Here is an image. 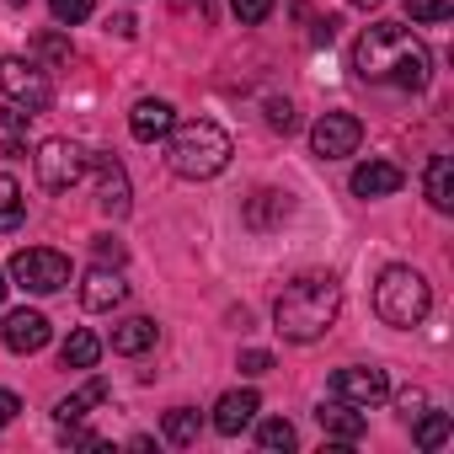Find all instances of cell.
Wrapping results in <instances>:
<instances>
[{
  "instance_id": "obj_23",
  "label": "cell",
  "mask_w": 454,
  "mask_h": 454,
  "mask_svg": "<svg viewBox=\"0 0 454 454\" xmlns=\"http://www.w3.org/2000/svg\"><path fill=\"white\" fill-rule=\"evenodd\" d=\"M411 422H417V427H411V438H417V449H443V443H449V433H454V422H449V411H417Z\"/></svg>"
},
{
  "instance_id": "obj_30",
  "label": "cell",
  "mask_w": 454,
  "mask_h": 454,
  "mask_svg": "<svg viewBox=\"0 0 454 454\" xmlns=\"http://www.w3.org/2000/svg\"><path fill=\"white\" fill-rule=\"evenodd\" d=\"M0 145H6V150H22V145H27V113H22V107L6 113V134H0Z\"/></svg>"
},
{
  "instance_id": "obj_36",
  "label": "cell",
  "mask_w": 454,
  "mask_h": 454,
  "mask_svg": "<svg viewBox=\"0 0 454 454\" xmlns=\"http://www.w3.org/2000/svg\"><path fill=\"white\" fill-rule=\"evenodd\" d=\"M97 257H102V262H113V268H118V262H123V247H118V241H113V236H97Z\"/></svg>"
},
{
  "instance_id": "obj_26",
  "label": "cell",
  "mask_w": 454,
  "mask_h": 454,
  "mask_svg": "<svg viewBox=\"0 0 454 454\" xmlns=\"http://www.w3.org/2000/svg\"><path fill=\"white\" fill-rule=\"evenodd\" d=\"M49 12H54L59 27H81V22L97 12V0H49Z\"/></svg>"
},
{
  "instance_id": "obj_34",
  "label": "cell",
  "mask_w": 454,
  "mask_h": 454,
  "mask_svg": "<svg viewBox=\"0 0 454 454\" xmlns=\"http://www.w3.org/2000/svg\"><path fill=\"white\" fill-rule=\"evenodd\" d=\"M65 443H75V449H102L107 438H102V433H81V427L70 422V427H65Z\"/></svg>"
},
{
  "instance_id": "obj_38",
  "label": "cell",
  "mask_w": 454,
  "mask_h": 454,
  "mask_svg": "<svg viewBox=\"0 0 454 454\" xmlns=\"http://www.w3.org/2000/svg\"><path fill=\"white\" fill-rule=\"evenodd\" d=\"M113 33L118 38H134V17H113Z\"/></svg>"
},
{
  "instance_id": "obj_10",
  "label": "cell",
  "mask_w": 454,
  "mask_h": 454,
  "mask_svg": "<svg viewBox=\"0 0 454 454\" xmlns=\"http://www.w3.org/2000/svg\"><path fill=\"white\" fill-rule=\"evenodd\" d=\"M49 337H54V326H49V316L43 310H12L6 321H0V342H6L12 353H43L49 348Z\"/></svg>"
},
{
  "instance_id": "obj_11",
  "label": "cell",
  "mask_w": 454,
  "mask_h": 454,
  "mask_svg": "<svg viewBox=\"0 0 454 454\" xmlns=\"http://www.w3.org/2000/svg\"><path fill=\"white\" fill-rule=\"evenodd\" d=\"M91 171H97V203H102V214L123 219L129 214V171H123V160L118 155H91Z\"/></svg>"
},
{
  "instance_id": "obj_31",
  "label": "cell",
  "mask_w": 454,
  "mask_h": 454,
  "mask_svg": "<svg viewBox=\"0 0 454 454\" xmlns=\"http://www.w3.org/2000/svg\"><path fill=\"white\" fill-rule=\"evenodd\" d=\"M241 374H252V380H257V374H273V353L247 348V353H241Z\"/></svg>"
},
{
  "instance_id": "obj_14",
  "label": "cell",
  "mask_w": 454,
  "mask_h": 454,
  "mask_svg": "<svg viewBox=\"0 0 454 454\" xmlns=\"http://www.w3.org/2000/svg\"><path fill=\"white\" fill-rule=\"evenodd\" d=\"M123 300H129V284H123L118 268L102 262V268L86 273V284H81V305H86V310H118Z\"/></svg>"
},
{
  "instance_id": "obj_1",
  "label": "cell",
  "mask_w": 454,
  "mask_h": 454,
  "mask_svg": "<svg viewBox=\"0 0 454 454\" xmlns=\"http://www.w3.org/2000/svg\"><path fill=\"white\" fill-rule=\"evenodd\" d=\"M353 70L364 81H385V86H401V91H422L427 75H433V59L422 49V38L401 22H374L358 33L353 43Z\"/></svg>"
},
{
  "instance_id": "obj_25",
  "label": "cell",
  "mask_w": 454,
  "mask_h": 454,
  "mask_svg": "<svg viewBox=\"0 0 454 454\" xmlns=\"http://www.w3.org/2000/svg\"><path fill=\"white\" fill-rule=\"evenodd\" d=\"M257 443H262L268 454H278V449H294V422H289V417H268V422L257 427Z\"/></svg>"
},
{
  "instance_id": "obj_13",
  "label": "cell",
  "mask_w": 454,
  "mask_h": 454,
  "mask_svg": "<svg viewBox=\"0 0 454 454\" xmlns=\"http://www.w3.org/2000/svg\"><path fill=\"white\" fill-rule=\"evenodd\" d=\"M171 129H176V107H171V102H160V97H139V102H134L129 134H134L139 145H155V139H166Z\"/></svg>"
},
{
  "instance_id": "obj_8",
  "label": "cell",
  "mask_w": 454,
  "mask_h": 454,
  "mask_svg": "<svg viewBox=\"0 0 454 454\" xmlns=\"http://www.w3.org/2000/svg\"><path fill=\"white\" fill-rule=\"evenodd\" d=\"M358 139H364V123H358L353 113H321L316 129H310V150H316L321 160H342V155H353Z\"/></svg>"
},
{
  "instance_id": "obj_17",
  "label": "cell",
  "mask_w": 454,
  "mask_h": 454,
  "mask_svg": "<svg viewBox=\"0 0 454 454\" xmlns=\"http://www.w3.org/2000/svg\"><path fill=\"white\" fill-rule=\"evenodd\" d=\"M155 342H160V326H155L150 316H134V321L113 326V353H123V358H139V353H150Z\"/></svg>"
},
{
  "instance_id": "obj_18",
  "label": "cell",
  "mask_w": 454,
  "mask_h": 454,
  "mask_svg": "<svg viewBox=\"0 0 454 454\" xmlns=\"http://www.w3.org/2000/svg\"><path fill=\"white\" fill-rule=\"evenodd\" d=\"M107 395H113V385H107V380L97 374V380H86V385H81L75 395H65V401L54 406V422H59V427H70V422H81V417H86L91 406H102Z\"/></svg>"
},
{
  "instance_id": "obj_19",
  "label": "cell",
  "mask_w": 454,
  "mask_h": 454,
  "mask_svg": "<svg viewBox=\"0 0 454 454\" xmlns=\"http://www.w3.org/2000/svg\"><path fill=\"white\" fill-rule=\"evenodd\" d=\"M422 192H427V203H433L438 214L454 208V160H449V155H433V160H427V171H422Z\"/></svg>"
},
{
  "instance_id": "obj_9",
  "label": "cell",
  "mask_w": 454,
  "mask_h": 454,
  "mask_svg": "<svg viewBox=\"0 0 454 454\" xmlns=\"http://www.w3.org/2000/svg\"><path fill=\"white\" fill-rule=\"evenodd\" d=\"M332 395L358 406V411H369V406H380L390 395V374L385 369H337L332 374Z\"/></svg>"
},
{
  "instance_id": "obj_22",
  "label": "cell",
  "mask_w": 454,
  "mask_h": 454,
  "mask_svg": "<svg viewBox=\"0 0 454 454\" xmlns=\"http://www.w3.org/2000/svg\"><path fill=\"white\" fill-rule=\"evenodd\" d=\"M97 358H102V337L97 332H70V342L59 348L65 369H97Z\"/></svg>"
},
{
  "instance_id": "obj_16",
  "label": "cell",
  "mask_w": 454,
  "mask_h": 454,
  "mask_svg": "<svg viewBox=\"0 0 454 454\" xmlns=\"http://www.w3.org/2000/svg\"><path fill=\"white\" fill-rule=\"evenodd\" d=\"M316 422L326 427V438H337V443H358L364 433H369V422H364V411L358 406H348V401H321L316 406Z\"/></svg>"
},
{
  "instance_id": "obj_12",
  "label": "cell",
  "mask_w": 454,
  "mask_h": 454,
  "mask_svg": "<svg viewBox=\"0 0 454 454\" xmlns=\"http://www.w3.org/2000/svg\"><path fill=\"white\" fill-rule=\"evenodd\" d=\"M257 411H262V395H257V390H231V395H219V406H214V433L241 438V433L257 422Z\"/></svg>"
},
{
  "instance_id": "obj_33",
  "label": "cell",
  "mask_w": 454,
  "mask_h": 454,
  "mask_svg": "<svg viewBox=\"0 0 454 454\" xmlns=\"http://www.w3.org/2000/svg\"><path fill=\"white\" fill-rule=\"evenodd\" d=\"M268 123L289 134V129H294V107H289V102H268Z\"/></svg>"
},
{
  "instance_id": "obj_2",
  "label": "cell",
  "mask_w": 454,
  "mask_h": 454,
  "mask_svg": "<svg viewBox=\"0 0 454 454\" xmlns=\"http://www.w3.org/2000/svg\"><path fill=\"white\" fill-rule=\"evenodd\" d=\"M337 310H342V284H337V273H300V278L284 284V294H278V305H273V321H278V332H284L289 342H316V337L332 332Z\"/></svg>"
},
{
  "instance_id": "obj_24",
  "label": "cell",
  "mask_w": 454,
  "mask_h": 454,
  "mask_svg": "<svg viewBox=\"0 0 454 454\" xmlns=\"http://www.w3.org/2000/svg\"><path fill=\"white\" fill-rule=\"evenodd\" d=\"M198 433H203V417H198L192 406H171V411H166V438H171L176 449L198 443Z\"/></svg>"
},
{
  "instance_id": "obj_3",
  "label": "cell",
  "mask_w": 454,
  "mask_h": 454,
  "mask_svg": "<svg viewBox=\"0 0 454 454\" xmlns=\"http://www.w3.org/2000/svg\"><path fill=\"white\" fill-rule=\"evenodd\" d=\"M166 139H171V145H166V166H171L176 176H187V182L219 176L224 166H231V155H236L231 134H224L219 123H208V118H192V123L171 129Z\"/></svg>"
},
{
  "instance_id": "obj_35",
  "label": "cell",
  "mask_w": 454,
  "mask_h": 454,
  "mask_svg": "<svg viewBox=\"0 0 454 454\" xmlns=\"http://www.w3.org/2000/svg\"><path fill=\"white\" fill-rule=\"evenodd\" d=\"M17 411H22L17 390H0V427H12V422H17Z\"/></svg>"
},
{
  "instance_id": "obj_27",
  "label": "cell",
  "mask_w": 454,
  "mask_h": 454,
  "mask_svg": "<svg viewBox=\"0 0 454 454\" xmlns=\"http://www.w3.org/2000/svg\"><path fill=\"white\" fill-rule=\"evenodd\" d=\"M449 12H454V0H406V17L411 22H449Z\"/></svg>"
},
{
  "instance_id": "obj_41",
  "label": "cell",
  "mask_w": 454,
  "mask_h": 454,
  "mask_svg": "<svg viewBox=\"0 0 454 454\" xmlns=\"http://www.w3.org/2000/svg\"><path fill=\"white\" fill-rule=\"evenodd\" d=\"M12 6H27V0H12Z\"/></svg>"
},
{
  "instance_id": "obj_28",
  "label": "cell",
  "mask_w": 454,
  "mask_h": 454,
  "mask_svg": "<svg viewBox=\"0 0 454 454\" xmlns=\"http://www.w3.org/2000/svg\"><path fill=\"white\" fill-rule=\"evenodd\" d=\"M231 12H236L241 27H257V22L273 17V0H231Z\"/></svg>"
},
{
  "instance_id": "obj_29",
  "label": "cell",
  "mask_w": 454,
  "mask_h": 454,
  "mask_svg": "<svg viewBox=\"0 0 454 454\" xmlns=\"http://www.w3.org/2000/svg\"><path fill=\"white\" fill-rule=\"evenodd\" d=\"M33 54H38V59H49V65H70V43H65L59 33H43V38L33 43Z\"/></svg>"
},
{
  "instance_id": "obj_21",
  "label": "cell",
  "mask_w": 454,
  "mask_h": 454,
  "mask_svg": "<svg viewBox=\"0 0 454 454\" xmlns=\"http://www.w3.org/2000/svg\"><path fill=\"white\" fill-rule=\"evenodd\" d=\"M289 214H294L289 192H257V198L247 203V224H257V231H268V224H278V219H289Z\"/></svg>"
},
{
  "instance_id": "obj_5",
  "label": "cell",
  "mask_w": 454,
  "mask_h": 454,
  "mask_svg": "<svg viewBox=\"0 0 454 454\" xmlns=\"http://www.w3.org/2000/svg\"><path fill=\"white\" fill-rule=\"evenodd\" d=\"M0 91H6V102L22 107L27 118H33V113H49V102H54V81H49V70L33 65V59H22V54L0 59Z\"/></svg>"
},
{
  "instance_id": "obj_32",
  "label": "cell",
  "mask_w": 454,
  "mask_h": 454,
  "mask_svg": "<svg viewBox=\"0 0 454 454\" xmlns=\"http://www.w3.org/2000/svg\"><path fill=\"white\" fill-rule=\"evenodd\" d=\"M395 406H401V417L411 422L417 411H427V395H422V390H401V395H395Z\"/></svg>"
},
{
  "instance_id": "obj_15",
  "label": "cell",
  "mask_w": 454,
  "mask_h": 454,
  "mask_svg": "<svg viewBox=\"0 0 454 454\" xmlns=\"http://www.w3.org/2000/svg\"><path fill=\"white\" fill-rule=\"evenodd\" d=\"M401 182H406V171L395 160H364L348 187H353V198H390V192H401Z\"/></svg>"
},
{
  "instance_id": "obj_40",
  "label": "cell",
  "mask_w": 454,
  "mask_h": 454,
  "mask_svg": "<svg viewBox=\"0 0 454 454\" xmlns=\"http://www.w3.org/2000/svg\"><path fill=\"white\" fill-rule=\"evenodd\" d=\"M6 289H12V284H6V268H0V300H6Z\"/></svg>"
},
{
  "instance_id": "obj_37",
  "label": "cell",
  "mask_w": 454,
  "mask_h": 454,
  "mask_svg": "<svg viewBox=\"0 0 454 454\" xmlns=\"http://www.w3.org/2000/svg\"><path fill=\"white\" fill-rule=\"evenodd\" d=\"M337 27H342L337 17H321V22H316V43H332V33H337Z\"/></svg>"
},
{
  "instance_id": "obj_39",
  "label": "cell",
  "mask_w": 454,
  "mask_h": 454,
  "mask_svg": "<svg viewBox=\"0 0 454 454\" xmlns=\"http://www.w3.org/2000/svg\"><path fill=\"white\" fill-rule=\"evenodd\" d=\"M348 6H358V12H374V6H385V0H348Z\"/></svg>"
},
{
  "instance_id": "obj_6",
  "label": "cell",
  "mask_w": 454,
  "mask_h": 454,
  "mask_svg": "<svg viewBox=\"0 0 454 454\" xmlns=\"http://www.w3.org/2000/svg\"><path fill=\"white\" fill-rule=\"evenodd\" d=\"M33 171L49 192H70L86 171H91V150L75 145V139H43L38 155H33Z\"/></svg>"
},
{
  "instance_id": "obj_4",
  "label": "cell",
  "mask_w": 454,
  "mask_h": 454,
  "mask_svg": "<svg viewBox=\"0 0 454 454\" xmlns=\"http://www.w3.org/2000/svg\"><path fill=\"white\" fill-rule=\"evenodd\" d=\"M374 310H380L385 326L411 332V326L427 321V310H433V289H427V278H422L417 268H401V262H395V268H385L380 284H374Z\"/></svg>"
},
{
  "instance_id": "obj_7",
  "label": "cell",
  "mask_w": 454,
  "mask_h": 454,
  "mask_svg": "<svg viewBox=\"0 0 454 454\" xmlns=\"http://www.w3.org/2000/svg\"><path fill=\"white\" fill-rule=\"evenodd\" d=\"M12 278L27 294H59L70 284V257L65 252H49V247H22L12 257Z\"/></svg>"
},
{
  "instance_id": "obj_20",
  "label": "cell",
  "mask_w": 454,
  "mask_h": 454,
  "mask_svg": "<svg viewBox=\"0 0 454 454\" xmlns=\"http://www.w3.org/2000/svg\"><path fill=\"white\" fill-rule=\"evenodd\" d=\"M22 219H27V198H22V182H17L12 171H0V236H12Z\"/></svg>"
}]
</instances>
